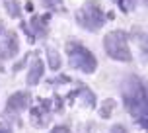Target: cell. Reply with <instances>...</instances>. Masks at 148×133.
Masks as SVG:
<instances>
[{
  "label": "cell",
  "mask_w": 148,
  "mask_h": 133,
  "mask_svg": "<svg viewBox=\"0 0 148 133\" xmlns=\"http://www.w3.org/2000/svg\"><path fill=\"white\" fill-rule=\"evenodd\" d=\"M103 47H105L107 57H111V59L121 61V63H131L133 61V55H131V49H129V41H127V33L123 30L109 31L103 37Z\"/></svg>",
  "instance_id": "6da1fadb"
},
{
  "label": "cell",
  "mask_w": 148,
  "mask_h": 133,
  "mask_svg": "<svg viewBox=\"0 0 148 133\" xmlns=\"http://www.w3.org/2000/svg\"><path fill=\"white\" fill-rule=\"evenodd\" d=\"M105 18L107 16L101 10L99 2H94V0H88L76 12V22H78V26H82L84 30H88V31H96L99 28H103V24L107 22Z\"/></svg>",
  "instance_id": "7a4b0ae2"
},
{
  "label": "cell",
  "mask_w": 148,
  "mask_h": 133,
  "mask_svg": "<svg viewBox=\"0 0 148 133\" xmlns=\"http://www.w3.org/2000/svg\"><path fill=\"white\" fill-rule=\"evenodd\" d=\"M68 61L74 69H78L86 74L96 73L97 69V59L92 55L90 49H86L80 43H68Z\"/></svg>",
  "instance_id": "3957f363"
},
{
  "label": "cell",
  "mask_w": 148,
  "mask_h": 133,
  "mask_svg": "<svg viewBox=\"0 0 148 133\" xmlns=\"http://www.w3.org/2000/svg\"><path fill=\"white\" fill-rule=\"evenodd\" d=\"M144 88H142V82L136 76H129L125 80V104L127 108L133 112L134 116H138V112L144 106Z\"/></svg>",
  "instance_id": "277c9868"
},
{
  "label": "cell",
  "mask_w": 148,
  "mask_h": 133,
  "mask_svg": "<svg viewBox=\"0 0 148 133\" xmlns=\"http://www.w3.org/2000/svg\"><path fill=\"white\" fill-rule=\"evenodd\" d=\"M20 51V41L16 31H6L0 41V59H12Z\"/></svg>",
  "instance_id": "5b68a950"
},
{
  "label": "cell",
  "mask_w": 148,
  "mask_h": 133,
  "mask_svg": "<svg viewBox=\"0 0 148 133\" xmlns=\"http://www.w3.org/2000/svg\"><path fill=\"white\" fill-rule=\"evenodd\" d=\"M43 73H45L43 61L35 59V61H33V65H31V69H29V74H27V84H37V82L41 80Z\"/></svg>",
  "instance_id": "8992f818"
},
{
  "label": "cell",
  "mask_w": 148,
  "mask_h": 133,
  "mask_svg": "<svg viewBox=\"0 0 148 133\" xmlns=\"http://www.w3.org/2000/svg\"><path fill=\"white\" fill-rule=\"evenodd\" d=\"M27 102H29V94L27 92H16L14 96L10 98V102H8V108L10 110H23L25 106H27Z\"/></svg>",
  "instance_id": "52a82bcc"
},
{
  "label": "cell",
  "mask_w": 148,
  "mask_h": 133,
  "mask_svg": "<svg viewBox=\"0 0 148 133\" xmlns=\"http://www.w3.org/2000/svg\"><path fill=\"white\" fill-rule=\"evenodd\" d=\"M47 63H49V69L51 71H59L62 59H60V55L55 49H47Z\"/></svg>",
  "instance_id": "ba28073f"
},
{
  "label": "cell",
  "mask_w": 148,
  "mask_h": 133,
  "mask_svg": "<svg viewBox=\"0 0 148 133\" xmlns=\"http://www.w3.org/2000/svg\"><path fill=\"white\" fill-rule=\"evenodd\" d=\"M134 39H136V43H138V47H140L142 55L148 57V33H142V31L134 30Z\"/></svg>",
  "instance_id": "9c48e42d"
},
{
  "label": "cell",
  "mask_w": 148,
  "mask_h": 133,
  "mask_svg": "<svg viewBox=\"0 0 148 133\" xmlns=\"http://www.w3.org/2000/svg\"><path fill=\"white\" fill-rule=\"evenodd\" d=\"M43 20L41 18H31V28H33V31H35L39 37H45V26H43Z\"/></svg>",
  "instance_id": "30bf717a"
},
{
  "label": "cell",
  "mask_w": 148,
  "mask_h": 133,
  "mask_svg": "<svg viewBox=\"0 0 148 133\" xmlns=\"http://www.w3.org/2000/svg\"><path fill=\"white\" fill-rule=\"evenodd\" d=\"M4 6H6L8 14L12 16V18H18V16H20V12H22V10H20V6H18V2H16V0H6V2H4Z\"/></svg>",
  "instance_id": "8fae6325"
},
{
  "label": "cell",
  "mask_w": 148,
  "mask_h": 133,
  "mask_svg": "<svg viewBox=\"0 0 148 133\" xmlns=\"http://www.w3.org/2000/svg\"><path fill=\"white\" fill-rule=\"evenodd\" d=\"M115 4H117L119 8H121V12H131L134 8V0H115Z\"/></svg>",
  "instance_id": "7c38bea8"
},
{
  "label": "cell",
  "mask_w": 148,
  "mask_h": 133,
  "mask_svg": "<svg viewBox=\"0 0 148 133\" xmlns=\"http://www.w3.org/2000/svg\"><path fill=\"white\" fill-rule=\"evenodd\" d=\"M59 4H60V0H45V6H47V8H55V10H59Z\"/></svg>",
  "instance_id": "4fadbf2b"
},
{
  "label": "cell",
  "mask_w": 148,
  "mask_h": 133,
  "mask_svg": "<svg viewBox=\"0 0 148 133\" xmlns=\"http://www.w3.org/2000/svg\"><path fill=\"white\" fill-rule=\"evenodd\" d=\"M53 133H70L66 127H57V129H53Z\"/></svg>",
  "instance_id": "5bb4252c"
},
{
  "label": "cell",
  "mask_w": 148,
  "mask_h": 133,
  "mask_svg": "<svg viewBox=\"0 0 148 133\" xmlns=\"http://www.w3.org/2000/svg\"><path fill=\"white\" fill-rule=\"evenodd\" d=\"M111 133H127V131H125V129H123V127H121V125H115V127H113V131H111Z\"/></svg>",
  "instance_id": "9a60e30c"
},
{
  "label": "cell",
  "mask_w": 148,
  "mask_h": 133,
  "mask_svg": "<svg viewBox=\"0 0 148 133\" xmlns=\"http://www.w3.org/2000/svg\"><path fill=\"white\" fill-rule=\"evenodd\" d=\"M0 133H10V131H8L6 127H0Z\"/></svg>",
  "instance_id": "2e32d148"
},
{
  "label": "cell",
  "mask_w": 148,
  "mask_h": 133,
  "mask_svg": "<svg viewBox=\"0 0 148 133\" xmlns=\"http://www.w3.org/2000/svg\"><path fill=\"white\" fill-rule=\"evenodd\" d=\"M2 30H4V26H2V22H0V31H2Z\"/></svg>",
  "instance_id": "e0dca14e"
}]
</instances>
